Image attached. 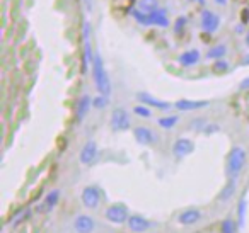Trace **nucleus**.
<instances>
[{
	"mask_svg": "<svg viewBox=\"0 0 249 233\" xmlns=\"http://www.w3.org/2000/svg\"><path fill=\"white\" fill-rule=\"evenodd\" d=\"M101 201V194H99V189L94 187V185H89L82 191V202L86 208L89 209H96L99 206Z\"/></svg>",
	"mask_w": 249,
	"mask_h": 233,
	"instance_id": "obj_5",
	"label": "nucleus"
},
{
	"mask_svg": "<svg viewBox=\"0 0 249 233\" xmlns=\"http://www.w3.org/2000/svg\"><path fill=\"white\" fill-rule=\"evenodd\" d=\"M225 51H227V48L225 46H215V48H212L210 51H208V58H222V56L225 55Z\"/></svg>",
	"mask_w": 249,
	"mask_h": 233,
	"instance_id": "obj_25",
	"label": "nucleus"
},
{
	"mask_svg": "<svg viewBox=\"0 0 249 233\" xmlns=\"http://www.w3.org/2000/svg\"><path fill=\"white\" fill-rule=\"evenodd\" d=\"M193 148H195L193 141L188 140V138H179V140L174 141L173 153H174V157H176V158H184V157H188L191 151H193Z\"/></svg>",
	"mask_w": 249,
	"mask_h": 233,
	"instance_id": "obj_6",
	"label": "nucleus"
},
{
	"mask_svg": "<svg viewBox=\"0 0 249 233\" xmlns=\"http://www.w3.org/2000/svg\"><path fill=\"white\" fill-rule=\"evenodd\" d=\"M132 16H133V17H135L137 21H139L142 26H149V24H150L149 14H147V12H143V11H132Z\"/></svg>",
	"mask_w": 249,
	"mask_h": 233,
	"instance_id": "obj_24",
	"label": "nucleus"
},
{
	"mask_svg": "<svg viewBox=\"0 0 249 233\" xmlns=\"http://www.w3.org/2000/svg\"><path fill=\"white\" fill-rule=\"evenodd\" d=\"M239 89H241V90H248L249 89V77L246 80H242L241 83H239Z\"/></svg>",
	"mask_w": 249,
	"mask_h": 233,
	"instance_id": "obj_32",
	"label": "nucleus"
},
{
	"mask_svg": "<svg viewBox=\"0 0 249 233\" xmlns=\"http://www.w3.org/2000/svg\"><path fill=\"white\" fill-rule=\"evenodd\" d=\"M92 75H94V83H96L97 90L101 92V96L107 97L111 94V82L109 75H107L106 68H104L103 58L99 53H96L92 58Z\"/></svg>",
	"mask_w": 249,
	"mask_h": 233,
	"instance_id": "obj_1",
	"label": "nucleus"
},
{
	"mask_svg": "<svg viewBox=\"0 0 249 233\" xmlns=\"http://www.w3.org/2000/svg\"><path fill=\"white\" fill-rule=\"evenodd\" d=\"M215 4H218V5H225L229 2V0H213Z\"/></svg>",
	"mask_w": 249,
	"mask_h": 233,
	"instance_id": "obj_35",
	"label": "nucleus"
},
{
	"mask_svg": "<svg viewBox=\"0 0 249 233\" xmlns=\"http://www.w3.org/2000/svg\"><path fill=\"white\" fill-rule=\"evenodd\" d=\"M234 191H235V182H234V181H231V182H229V184L224 187V191L220 192V201H222V202L229 201V199L232 198V194H234Z\"/></svg>",
	"mask_w": 249,
	"mask_h": 233,
	"instance_id": "obj_21",
	"label": "nucleus"
},
{
	"mask_svg": "<svg viewBox=\"0 0 249 233\" xmlns=\"http://www.w3.org/2000/svg\"><path fill=\"white\" fill-rule=\"evenodd\" d=\"M212 70H213V73H224V72H227V70H229V65L225 62H222V60H217Z\"/></svg>",
	"mask_w": 249,
	"mask_h": 233,
	"instance_id": "obj_27",
	"label": "nucleus"
},
{
	"mask_svg": "<svg viewBox=\"0 0 249 233\" xmlns=\"http://www.w3.org/2000/svg\"><path fill=\"white\" fill-rule=\"evenodd\" d=\"M246 164V151L242 147H234L229 153V162H227V172L232 179L237 177L239 172L242 170Z\"/></svg>",
	"mask_w": 249,
	"mask_h": 233,
	"instance_id": "obj_2",
	"label": "nucleus"
},
{
	"mask_svg": "<svg viewBox=\"0 0 249 233\" xmlns=\"http://www.w3.org/2000/svg\"><path fill=\"white\" fill-rule=\"evenodd\" d=\"M135 138H137V141L139 143H142V145H152V143H156V133H154L150 128H145V126H139V128H135Z\"/></svg>",
	"mask_w": 249,
	"mask_h": 233,
	"instance_id": "obj_10",
	"label": "nucleus"
},
{
	"mask_svg": "<svg viewBox=\"0 0 249 233\" xmlns=\"http://www.w3.org/2000/svg\"><path fill=\"white\" fill-rule=\"evenodd\" d=\"M128 228L135 233H143L150 228V221L140 215H133L128 218Z\"/></svg>",
	"mask_w": 249,
	"mask_h": 233,
	"instance_id": "obj_9",
	"label": "nucleus"
},
{
	"mask_svg": "<svg viewBox=\"0 0 249 233\" xmlns=\"http://www.w3.org/2000/svg\"><path fill=\"white\" fill-rule=\"evenodd\" d=\"M246 45L249 46V33H248V36H246Z\"/></svg>",
	"mask_w": 249,
	"mask_h": 233,
	"instance_id": "obj_36",
	"label": "nucleus"
},
{
	"mask_svg": "<svg viewBox=\"0 0 249 233\" xmlns=\"http://www.w3.org/2000/svg\"><path fill=\"white\" fill-rule=\"evenodd\" d=\"M97 157V145L94 143V141H87L86 145L82 147V150H80V164L82 165H90L94 160H96Z\"/></svg>",
	"mask_w": 249,
	"mask_h": 233,
	"instance_id": "obj_7",
	"label": "nucleus"
},
{
	"mask_svg": "<svg viewBox=\"0 0 249 233\" xmlns=\"http://www.w3.org/2000/svg\"><path fill=\"white\" fill-rule=\"evenodd\" d=\"M183 24H184V17H181L179 21L176 22V28H174V29H176V33H179L181 29H183Z\"/></svg>",
	"mask_w": 249,
	"mask_h": 233,
	"instance_id": "obj_33",
	"label": "nucleus"
},
{
	"mask_svg": "<svg viewBox=\"0 0 249 233\" xmlns=\"http://www.w3.org/2000/svg\"><path fill=\"white\" fill-rule=\"evenodd\" d=\"M157 5H159V2H157V0H140V2H139L140 11L147 12V14H150V12H152V11H156V9H159V7H157Z\"/></svg>",
	"mask_w": 249,
	"mask_h": 233,
	"instance_id": "obj_18",
	"label": "nucleus"
},
{
	"mask_svg": "<svg viewBox=\"0 0 249 233\" xmlns=\"http://www.w3.org/2000/svg\"><path fill=\"white\" fill-rule=\"evenodd\" d=\"M244 211H246V199H241V202H239V226L244 225Z\"/></svg>",
	"mask_w": 249,
	"mask_h": 233,
	"instance_id": "obj_28",
	"label": "nucleus"
},
{
	"mask_svg": "<svg viewBox=\"0 0 249 233\" xmlns=\"http://www.w3.org/2000/svg\"><path fill=\"white\" fill-rule=\"evenodd\" d=\"M200 218L201 213L198 209H186L179 215V223L181 225H195Z\"/></svg>",
	"mask_w": 249,
	"mask_h": 233,
	"instance_id": "obj_16",
	"label": "nucleus"
},
{
	"mask_svg": "<svg viewBox=\"0 0 249 233\" xmlns=\"http://www.w3.org/2000/svg\"><path fill=\"white\" fill-rule=\"evenodd\" d=\"M137 99H139L140 102L147 104V106H154V107H157V109H164V111L171 109V104H169V102H166V100H159V99H156V97L150 96V94H147V92H140V94H137Z\"/></svg>",
	"mask_w": 249,
	"mask_h": 233,
	"instance_id": "obj_11",
	"label": "nucleus"
},
{
	"mask_svg": "<svg viewBox=\"0 0 249 233\" xmlns=\"http://www.w3.org/2000/svg\"><path fill=\"white\" fill-rule=\"evenodd\" d=\"M149 21L150 24L159 26V28H167L169 26V19H167V14L164 9H156L149 14Z\"/></svg>",
	"mask_w": 249,
	"mask_h": 233,
	"instance_id": "obj_14",
	"label": "nucleus"
},
{
	"mask_svg": "<svg viewBox=\"0 0 249 233\" xmlns=\"http://www.w3.org/2000/svg\"><path fill=\"white\" fill-rule=\"evenodd\" d=\"M135 114H139V116H142V117H150V109H147V107H143V106H137L135 107Z\"/></svg>",
	"mask_w": 249,
	"mask_h": 233,
	"instance_id": "obj_31",
	"label": "nucleus"
},
{
	"mask_svg": "<svg viewBox=\"0 0 249 233\" xmlns=\"http://www.w3.org/2000/svg\"><path fill=\"white\" fill-rule=\"evenodd\" d=\"M208 100H188V99H181L174 104V107L179 111H196V109H203L208 106Z\"/></svg>",
	"mask_w": 249,
	"mask_h": 233,
	"instance_id": "obj_13",
	"label": "nucleus"
},
{
	"mask_svg": "<svg viewBox=\"0 0 249 233\" xmlns=\"http://www.w3.org/2000/svg\"><path fill=\"white\" fill-rule=\"evenodd\" d=\"M201 131L207 134H212V133H217V131H220V126H217V124H208L205 123V126L201 128Z\"/></svg>",
	"mask_w": 249,
	"mask_h": 233,
	"instance_id": "obj_29",
	"label": "nucleus"
},
{
	"mask_svg": "<svg viewBox=\"0 0 249 233\" xmlns=\"http://www.w3.org/2000/svg\"><path fill=\"white\" fill-rule=\"evenodd\" d=\"M198 62H200V51H198V50H188L183 55H179V63L183 67L196 65Z\"/></svg>",
	"mask_w": 249,
	"mask_h": 233,
	"instance_id": "obj_15",
	"label": "nucleus"
},
{
	"mask_svg": "<svg viewBox=\"0 0 249 233\" xmlns=\"http://www.w3.org/2000/svg\"><path fill=\"white\" fill-rule=\"evenodd\" d=\"M58 196H60V191H52L48 196L45 198V204H43V209H52L53 206L56 204V201H58Z\"/></svg>",
	"mask_w": 249,
	"mask_h": 233,
	"instance_id": "obj_19",
	"label": "nucleus"
},
{
	"mask_svg": "<svg viewBox=\"0 0 249 233\" xmlns=\"http://www.w3.org/2000/svg\"><path fill=\"white\" fill-rule=\"evenodd\" d=\"M92 104H94V107H97V109H104V107H106V104H107V100H106V97H104V96H99V97H96V99L92 100Z\"/></svg>",
	"mask_w": 249,
	"mask_h": 233,
	"instance_id": "obj_30",
	"label": "nucleus"
},
{
	"mask_svg": "<svg viewBox=\"0 0 249 233\" xmlns=\"http://www.w3.org/2000/svg\"><path fill=\"white\" fill-rule=\"evenodd\" d=\"M218 26H220V19H218V16H215L212 11L201 12V28H203L205 31L213 33L218 29Z\"/></svg>",
	"mask_w": 249,
	"mask_h": 233,
	"instance_id": "obj_8",
	"label": "nucleus"
},
{
	"mask_svg": "<svg viewBox=\"0 0 249 233\" xmlns=\"http://www.w3.org/2000/svg\"><path fill=\"white\" fill-rule=\"evenodd\" d=\"M111 128L114 131H126L130 128V116L124 109H114L111 116Z\"/></svg>",
	"mask_w": 249,
	"mask_h": 233,
	"instance_id": "obj_4",
	"label": "nucleus"
},
{
	"mask_svg": "<svg viewBox=\"0 0 249 233\" xmlns=\"http://www.w3.org/2000/svg\"><path fill=\"white\" fill-rule=\"evenodd\" d=\"M84 50H86V63L89 62L90 58H94L90 55V39H89V26H84Z\"/></svg>",
	"mask_w": 249,
	"mask_h": 233,
	"instance_id": "obj_20",
	"label": "nucleus"
},
{
	"mask_svg": "<svg viewBox=\"0 0 249 233\" xmlns=\"http://www.w3.org/2000/svg\"><path fill=\"white\" fill-rule=\"evenodd\" d=\"M178 121H179L178 116H167V117H160V119L157 121V124H159L160 128H164V130H167V128H173Z\"/></svg>",
	"mask_w": 249,
	"mask_h": 233,
	"instance_id": "obj_22",
	"label": "nucleus"
},
{
	"mask_svg": "<svg viewBox=\"0 0 249 233\" xmlns=\"http://www.w3.org/2000/svg\"><path fill=\"white\" fill-rule=\"evenodd\" d=\"M73 228H75L77 233H90L94 230V219L90 216L80 215L73 221Z\"/></svg>",
	"mask_w": 249,
	"mask_h": 233,
	"instance_id": "obj_12",
	"label": "nucleus"
},
{
	"mask_svg": "<svg viewBox=\"0 0 249 233\" xmlns=\"http://www.w3.org/2000/svg\"><path fill=\"white\" fill-rule=\"evenodd\" d=\"M84 4H86V7L90 11V7H92V0H84Z\"/></svg>",
	"mask_w": 249,
	"mask_h": 233,
	"instance_id": "obj_34",
	"label": "nucleus"
},
{
	"mask_svg": "<svg viewBox=\"0 0 249 233\" xmlns=\"http://www.w3.org/2000/svg\"><path fill=\"white\" fill-rule=\"evenodd\" d=\"M133 5H135V0H113V2H111V7H113V11H118V12L132 11Z\"/></svg>",
	"mask_w": 249,
	"mask_h": 233,
	"instance_id": "obj_17",
	"label": "nucleus"
},
{
	"mask_svg": "<svg viewBox=\"0 0 249 233\" xmlns=\"http://www.w3.org/2000/svg\"><path fill=\"white\" fill-rule=\"evenodd\" d=\"M106 218L109 219L111 223L121 225V223L128 221V209L123 204H113L106 209Z\"/></svg>",
	"mask_w": 249,
	"mask_h": 233,
	"instance_id": "obj_3",
	"label": "nucleus"
},
{
	"mask_svg": "<svg viewBox=\"0 0 249 233\" xmlns=\"http://www.w3.org/2000/svg\"><path fill=\"white\" fill-rule=\"evenodd\" d=\"M220 232L222 233H234L235 232V223L232 221V219H225V221L222 223Z\"/></svg>",
	"mask_w": 249,
	"mask_h": 233,
	"instance_id": "obj_26",
	"label": "nucleus"
},
{
	"mask_svg": "<svg viewBox=\"0 0 249 233\" xmlns=\"http://www.w3.org/2000/svg\"><path fill=\"white\" fill-rule=\"evenodd\" d=\"M89 104H90V100H89V97H87V96H84L82 99H80V102H79V109H77V114H79L80 119H82V117L86 116L87 109H89Z\"/></svg>",
	"mask_w": 249,
	"mask_h": 233,
	"instance_id": "obj_23",
	"label": "nucleus"
}]
</instances>
